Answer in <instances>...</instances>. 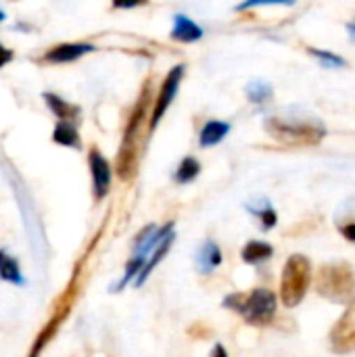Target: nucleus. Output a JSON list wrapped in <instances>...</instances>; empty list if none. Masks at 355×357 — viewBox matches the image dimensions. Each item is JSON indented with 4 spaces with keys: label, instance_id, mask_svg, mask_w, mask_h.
<instances>
[{
    "label": "nucleus",
    "instance_id": "obj_14",
    "mask_svg": "<svg viewBox=\"0 0 355 357\" xmlns=\"http://www.w3.org/2000/svg\"><path fill=\"white\" fill-rule=\"evenodd\" d=\"M52 140L65 149H82V140L77 134L75 123L71 121H59L52 130Z\"/></svg>",
    "mask_w": 355,
    "mask_h": 357
},
{
    "label": "nucleus",
    "instance_id": "obj_26",
    "mask_svg": "<svg viewBox=\"0 0 355 357\" xmlns=\"http://www.w3.org/2000/svg\"><path fill=\"white\" fill-rule=\"evenodd\" d=\"M347 27H349V33H352V38H355V21H352Z\"/></svg>",
    "mask_w": 355,
    "mask_h": 357
},
{
    "label": "nucleus",
    "instance_id": "obj_11",
    "mask_svg": "<svg viewBox=\"0 0 355 357\" xmlns=\"http://www.w3.org/2000/svg\"><path fill=\"white\" fill-rule=\"evenodd\" d=\"M46 107L50 109V113L59 119V121H77L80 119V107L75 105H69L67 100H63L59 94H52V92H44L42 94Z\"/></svg>",
    "mask_w": 355,
    "mask_h": 357
},
{
    "label": "nucleus",
    "instance_id": "obj_17",
    "mask_svg": "<svg viewBox=\"0 0 355 357\" xmlns=\"http://www.w3.org/2000/svg\"><path fill=\"white\" fill-rule=\"evenodd\" d=\"M199 174H201V163L195 157H184L174 174V180L178 184H190L192 180H197Z\"/></svg>",
    "mask_w": 355,
    "mask_h": 357
},
{
    "label": "nucleus",
    "instance_id": "obj_13",
    "mask_svg": "<svg viewBox=\"0 0 355 357\" xmlns=\"http://www.w3.org/2000/svg\"><path fill=\"white\" fill-rule=\"evenodd\" d=\"M230 134V123L228 121H220V119H211L203 126L201 134H199V144L203 149L216 146L220 144L226 136Z\"/></svg>",
    "mask_w": 355,
    "mask_h": 357
},
{
    "label": "nucleus",
    "instance_id": "obj_23",
    "mask_svg": "<svg viewBox=\"0 0 355 357\" xmlns=\"http://www.w3.org/2000/svg\"><path fill=\"white\" fill-rule=\"evenodd\" d=\"M10 61H13V50H10V48H6L4 44H0V67L8 65Z\"/></svg>",
    "mask_w": 355,
    "mask_h": 357
},
{
    "label": "nucleus",
    "instance_id": "obj_1",
    "mask_svg": "<svg viewBox=\"0 0 355 357\" xmlns=\"http://www.w3.org/2000/svg\"><path fill=\"white\" fill-rule=\"evenodd\" d=\"M224 305L232 312H239L253 326H266L276 316V295L268 289H255L247 297L232 293L224 299Z\"/></svg>",
    "mask_w": 355,
    "mask_h": 357
},
{
    "label": "nucleus",
    "instance_id": "obj_19",
    "mask_svg": "<svg viewBox=\"0 0 355 357\" xmlns=\"http://www.w3.org/2000/svg\"><path fill=\"white\" fill-rule=\"evenodd\" d=\"M245 92H247V98H249L251 102H255V105H264V102H268V100L274 96L272 86H270L268 82H259V79L249 82L247 88H245Z\"/></svg>",
    "mask_w": 355,
    "mask_h": 357
},
{
    "label": "nucleus",
    "instance_id": "obj_21",
    "mask_svg": "<svg viewBox=\"0 0 355 357\" xmlns=\"http://www.w3.org/2000/svg\"><path fill=\"white\" fill-rule=\"evenodd\" d=\"M268 4H295V0H245L236 6V10H247V8H253V6H268Z\"/></svg>",
    "mask_w": 355,
    "mask_h": 357
},
{
    "label": "nucleus",
    "instance_id": "obj_2",
    "mask_svg": "<svg viewBox=\"0 0 355 357\" xmlns=\"http://www.w3.org/2000/svg\"><path fill=\"white\" fill-rule=\"evenodd\" d=\"M318 293L333 301V303H345L352 301L355 295V272L349 264H328L322 266L316 280Z\"/></svg>",
    "mask_w": 355,
    "mask_h": 357
},
{
    "label": "nucleus",
    "instance_id": "obj_16",
    "mask_svg": "<svg viewBox=\"0 0 355 357\" xmlns=\"http://www.w3.org/2000/svg\"><path fill=\"white\" fill-rule=\"evenodd\" d=\"M0 280L10 282V284H23V274L19 268V261L8 255L4 249H0Z\"/></svg>",
    "mask_w": 355,
    "mask_h": 357
},
{
    "label": "nucleus",
    "instance_id": "obj_25",
    "mask_svg": "<svg viewBox=\"0 0 355 357\" xmlns=\"http://www.w3.org/2000/svg\"><path fill=\"white\" fill-rule=\"evenodd\" d=\"M209 357H230V356H228L226 347H224L222 343H218V345H213V349H211Z\"/></svg>",
    "mask_w": 355,
    "mask_h": 357
},
{
    "label": "nucleus",
    "instance_id": "obj_3",
    "mask_svg": "<svg viewBox=\"0 0 355 357\" xmlns=\"http://www.w3.org/2000/svg\"><path fill=\"white\" fill-rule=\"evenodd\" d=\"M312 282V264L303 255H291L282 270L280 299L287 307H295L303 301Z\"/></svg>",
    "mask_w": 355,
    "mask_h": 357
},
{
    "label": "nucleus",
    "instance_id": "obj_28",
    "mask_svg": "<svg viewBox=\"0 0 355 357\" xmlns=\"http://www.w3.org/2000/svg\"><path fill=\"white\" fill-rule=\"evenodd\" d=\"M29 357H36V356H29Z\"/></svg>",
    "mask_w": 355,
    "mask_h": 357
},
{
    "label": "nucleus",
    "instance_id": "obj_6",
    "mask_svg": "<svg viewBox=\"0 0 355 357\" xmlns=\"http://www.w3.org/2000/svg\"><path fill=\"white\" fill-rule=\"evenodd\" d=\"M88 163H90V174H92L94 197L100 201V199H105L109 195V188H111V165L96 149L90 151Z\"/></svg>",
    "mask_w": 355,
    "mask_h": 357
},
{
    "label": "nucleus",
    "instance_id": "obj_7",
    "mask_svg": "<svg viewBox=\"0 0 355 357\" xmlns=\"http://www.w3.org/2000/svg\"><path fill=\"white\" fill-rule=\"evenodd\" d=\"M268 130H272L276 136H287V138H295V140H314V138H322L324 136V128L318 126L314 128L312 123H289L285 119H270L268 121Z\"/></svg>",
    "mask_w": 355,
    "mask_h": 357
},
{
    "label": "nucleus",
    "instance_id": "obj_10",
    "mask_svg": "<svg viewBox=\"0 0 355 357\" xmlns=\"http://www.w3.org/2000/svg\"><path fill=\"white\" fill-rule=\"evenodd\" d=\"M203 27L199 25V23H195L190 17H186V15H174V27H172V38L174 40H178V42H186V44H190V42H197V40H201L203 38Z\"/></svg>",
    "mask_w": 355,
    "mask_h": 357
},
{
    "label": "nucleus",
    "instance_id": "obj_4",
    "mask_svg": "<svg viewBox=\"0 0 355 357\" xmlns=\"http://www.w3.org/2000/svg\"><path fill=\"white\" fill-rule=\"evenodd\" d=\"M184 71H186L184 65H176V67L165 75V79H163V84H161V90H159V96H157L155 107H153V115H151V123H149V130H151V132L157 130V126L161 123L165 111L172 107V102H174V98H176V94H178L180 82H182V77H184Z\"/></svg>",
    "mask_w": 355,
    "mask_h": 357
},
{
    "label": "nucleus",
    "instance_id": "obj_15",
    "mask_svg": "<svg viewBox=\"0 0 355 357\" xmlns=\"http://www.w3.org/2000/svg\"><path fill=\"white\" fill-rule=\"evenodd\" d=\"M274 255V249L272 245L264 243V241H249L245 245V249L241 251V257L245 264L249 266H257V264H264L266 259H270Z\"/></svg>",
    "mask_w": 355,
    "mask_h": 357
},
{
    "label": "nucleus",
    "instance_id": "obj_12",
    "mask_svg": "<svg viewBox=\"0 0 355 357\" xmlns=\"http://www.w3.org/2000/svg\"><path fill=\"white\" fill-rule=\"evenodd\" d=\"M197 270L201 274H211L216 268L222 266V251L213 241H205L197 251Z\"/></svg>",
    "mask_w": 355,
    "mask_h": 357
},
{
    "label": "nucleus",
    "instance_id": "obj_24",
    "mask_svg": "<svg viewBox=\"0 0 355 357\" xmlns=\"http://www.w3.org/2000/svg\"><path fill=\"white\" fill-rule=\"evenodd\" d=\"M341 234L347 238V241H352L355 243V222L352 224H345V226H341Z\"/></svg>",
    "mask_w": 355,
    "mask_h": 357
},
{
    "label": "nucleus",
    "instance_id": "obj_22",
    "mask_svg": "<svg viewBox=\"0 0 355 357\" xmlns=\"http://www.w3.org/2000/svg\"><path fill=\"white\" fill-rule=\"evenodd\" d=\"M146 2L149 0H113V6L115 8H136V6H142Z\"/></svg>",
    "mask_w": 355,
    "mask_h": 357
},
{
    "label": "nucleus",
    "instance_id": "obj_5",
    "mask_svg": "<svg viewBox=\"0 0 355 357\" xmlns=\"http://www.w3.org/2000/svg\"><path fill=\"white\" fill-rule=\"evenodd\" d=\"M331 349L339 356L355 351V297L349 301L347 310L331 331Z\"/></svg>",
    "mask_w": 355,
    "mask_h": 357
},
{
    "label": "nucleus",
    "instance_id": "obj_20",
    "mask_svg": "<svg viewBox=\"0 0 355 357\" xmlns=\"http://www.w3.org/2000/svg\"><path fill=\"white\" fill-rule=\"evenodd\" d=\"M310 54H312V56H316V59L320 61V65H322V67H333V69H341V67H345V59H343V56H339V54H335V52H331V50L310 48Z\"/></svg>",
    "mask_w": 355,
    "mask_h": 357
},
{
    "label": "nucleus",
    "instance_id": "obj_8",
    "mask_svg": "<svg viewBox=\"0 0 355 357\" xmlns=\"http://www.w3.org/2000/svg\"><path fill=\"white\" fill-rule=\"evenodd\" d=\"M96 48L92 44H82V42H65V44H59L54 48H50L44 59L48 63H73L77 61L80 56L88 54V52H94Z\"/></svg>",
    "mask_w": 355,
    "mask_h": 357
},
{
    "label": "nucleus",
    "instance_id": "obj_9",
    "mask_svg": "<svg viewBox=\"0 0 355 357\" xmlns=\"http://www.w3.org/2000/svg\"><path fill=\"white\" fill-rule=\"evenodd\" d=\"M172 245H174V232H169L149 255H146V261H144V266H142V270H140V274L134 278V287H142L144 282H146V278L151 276V272L161 264V259L169 253V249H172Z\"/></svg>",
    "mask_w": 355,
    "mask_h": 357
},
{
    "label": "nucleus",
    "instance_id": "obj_18",
    "mask_svg": "<svg viewBox=\"0 0 355 357\" xmlns=\"http://www.w3.org/2000/svg\"><path fill=\"white\" fill-rule=\"evenodd\" d=\"M247 209H249L253 215H257V218L262 220L264 230H272V228L276 226V222H278V215H276L274 207H272L266 199H262V201H257V203H253V205H247Z\"/></svg>",
    "mask_w": 355,
    "mask_h": 357
},
{
    "label": "nucleus",
    "instance_id": "obj_27",
    "mask_svg": "<svg viewBox=\"0 0 355 357\" xmlns=\"http://www.w3.org/2000/svg\"><path fill=\"white\" fill-rule=\"evenodd\" d=\"M4 19H6V15H4V10H2V8H0V23H2V21H4Z\"/></svg>",
    "mask_w": 355,
    "mask_h": 357
}]
</instances>
